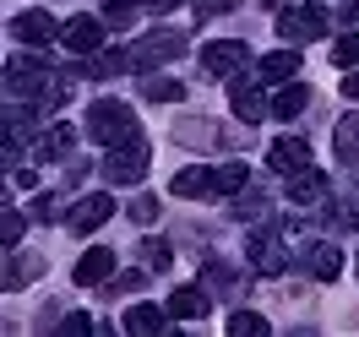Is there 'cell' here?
<instances>
[{
    "instance_id": "obj_1",
    "label": "cell",
    "mask_w": 359,
    "mask_h": 337,
    "mask_svg": "<svg viewBox=\"0 0 359 337\" xmlns=\"http://www.w3.org/2000/svg\"><path fill=\"white\" fill-rule=\"evenodd\" d=\"M88 136H93V142H104V147H120V142H131V136H142V131H136L131 104H120V98H98V104L88 109Z\"/></svg>"
},
{
    "instance_id": "obj_11",
    "label": "cell",
    "mask_w": 359,
    "mask_h": 337,
    "mask_svg": "<svg viewBox=\"0 0 359 337\" xmlns=\"http://www.w3.org/2000/svg\"><path fill=\"white\" fill-rule=\"evenodd\" d=\"M60 44H66L71 55H98V49H104V22H98V17H71V22L60 27Z\"/></svg>"
},
{
    "instance_id": "obj_20",
    "label": "cell",
    "mask_w": 359,
    "mask_h": 337,
    "mask_svg": "<svg viewBox=\"0 0 359 337\" xmlns=\"http://www.w3.org/2000/svg\"><path fill=\"white\" fill-rule=\"evenodd\" d=\"M332 153L337 163H359V114H343L332 125Z\"/></svg>"
},
{
    "instance_id": "obj_2",
    "label": "cell",
    "mask_w": 359,
    "mask_h": 337,
    "mask_svg": "<svg viewBox=\"0 0 359 337\" xmlns=\"http://www.w3.org/2000/svg\"><path fill=\"white\" fill-rule=\"evenodd\" d=\"M98 174L109 185H142L147 180V136H131V142L109 147L104 163H98Z\"/></svg>"
},
{
    "instance_id": "obj_40",
    "label": "cell",
    "mask_w": 359,
    "mask_h": 337,
    "mask_svg": "<svg viewBox=\"0 0 359 337\" xmlns=\"http://www.w3.org/2000/svg\"><path fill=\"white\" fill-rule=\"evenodd\" d=\"M169 6H175V0H169Z\"/></svg>"
},
{
    "instance_id": "obj_7",
    "label": "cell",
    "mask_w": 359,
    "mask_h": 337,
    "mask_svg": "<svg viewBox=\"0 0 359 337\" xmlns=\"http://www.w3.org/2000/svg\"><path fill=\"white\" fill-rule=\"evenodd\" d=\"M245 60H250L245 39H218V44L202 49V71L207 76H234V71H245Z\"/></svg>"
},
{
    "instance_id": "obj_24",
    "label": "cell",
    "mask_w": 359,
    "mask_h": 337,
    "mask_svg": "<svg viewBox=\"0 0 359 337\" xmlns=\"http://www.w3.org/2000/svg\"><path fill=\"white\" fill-rule=\"evenodd\" d=\"M175 196H212V169H180L175 180H169Z\"/></svg>"
},
{
    "instance_id": "obj_4",
    "label": "cell",
    "mask_w": 359,
    "mask_h": 337,
    "mask_svg": "<svg viewBox=\"0 0 359 337\" xmlns=\"http://www.w3.org/2000/svg\"><path fill=\"white\" fill-rule=\"evenodd\" d=\"M327 6H283L278 11V33L289 44H311V39H327Z\"/></svg>"
},
{
    "instance_id": "obj_3",
    "label": "cell",
    "mask_w": 359,
    "mask_h": 337,
    "mask_svg": "<svg viewBox=\"0 0 359 337\" xmlns=\"http://www.w3.org/2000/svg\"><path fill=\"white\" fill-rule=\"evenodd\" d=\"M49 82H55V71H49L44 60H33V55H27V60L17 55V60L6 66V92H11V98H27L33 109H39V98H44Z\"/></svg>"
},
{
    "instance_id": "obj_35",
    "label": "cell",
    "mask_w": 359,
    "mask_h": 337,
    "mask_svg": "<svg viewBox=\"0 0 359 337\" xmlns=\"http://www.w3.org/2000/svg\"><path fill=\"white\" fill-rule=\"evenodd\" d=\"M343 98H354V104H359V66L343 76Z\"/></svg>"
},
{
    "instance_id": "obj_33",
    "label": "cell",
    "mask_w": 359,
    "mask_h": 337,
    "mask_svg": "<svg viewBox=\"0 0 359 337\" xmlns=\"http://www.w3.org/2000/svg\"><path fill=\"white\" fill-rule=\"evenodd\" d=\"M82 332H93L88 315H66V321H60V337H82Z\"/></svg>"
},
{
    "instance_id": "obj_8",
    "label": "cell",
    "mask_w": 359,
    "mask_h": 337,
    "mask_svg": "<svg viewBox=\"0 0 359 337\" xmlns=\"http://www.w3.org/2000/svg\"><path fill=\"white\" fill-rule=\"evenodd\" d=\"M299 267L311 272L316 283H332L337 272H343V250L332 240H311V245H299Z\"/></svg>"
},
{
    "instance_id": "obj_25",
    "label": "cell",
    "mask_w": 359,
    "mask_h": 337,
    "mask_svg": "<svg viewBox=\"0 0 359 337\" xmlns=\"http://www.w3.org/2000/svg\"><path fill=\"white\" fill-rule=\"evenodd\" d=\"M267 315H256V310H234L229 315V337H267Z\"/></svg>"
},
{
    "instance_id": "obj_31",
    "label": "cell",
    "mask_w": 359,
    "mask_h": 337,
    "mask_svg": "<svg viewBox=\"0 0 359 337\" xmlns=\"http://www.w3.org/2000/svg\"><path fill=\"white\" fill-rule=\"evenodd\" d=\"M126 212H131L136 223H153V218H158V202H153V196H136V202L126 207Z\"/></svg>"
},
{
    "instance_id": "obj_15",
    "label": "cell",
    "mask_w": 359,
    "mask_h": 337,
    "mask_svg": "<svg viewBox=\"0 0 359 337\" xmlns=\"http://www.w3.org/2000/svg\"><path fill=\"white\" fill-rule=\"evenodd\" d=\"M207 310H212V294H207L202 283H185V289L169 294V315H175V321H202Z\"/></svg>"
},
{
    "instance_id": "obj_12",
    "label": "cell",
    "mask_w": 359,
    "mask_h": 337,
    "mask_svg": "<svg viewBox=\"0 0 359 337\" xmlns=\"http://www.w3.org/2000/svg\"><path fill=\"white\" fill-rule=\"evenodd\" d=\"M76 153V131L71 125H44V131L33 136V158L39 163H66Z\"/></svg>"
},
{
    "instance_id": "obj_32",
    "label": "cell",
    "mask_w": 359,
    "mask_h": 337,
    "mask_svg": "<svg viewBox=\"0 0 359 337\" xmlns=\"http://www.w3.org/2000/svg\"><path fill=\"white\" fill-rule=\"evenodd\" d=\"M234 6H240V0H196V17H224Z\"/></svg>"
},
{
    "instance_id": "obj_14",
    "label": "cell",
    "mask_w": 359,
    "mask_h": 337,
    "mask_svg": "<svg viewBox=\"0 0 359 337\" xmlns=\"http://www.w3.org/2000/svg\"><path fill=\"white\" fill-rule=\"evenodd\" d=\"M11 33H17L27 49H44L49 39H60V22H55L49 11H22V17L11 22Z\"/></svg>"
},
{
    "instance_id": "obj_30",
    "label": "cell",
    "mask_w": 359,
    "mask_h": 337,
    "mask_svg": "<svg viewBox=\"0 0 359 337\" xmlns=\"http://www.w3.org/2000/svg\"><path fill=\"white\" fill-rule=\"evenodd\" d=\"M33 218H39V223H60V218H66V212H60V196H39V202H33Z\"/></svg>"
},
{
    "instance_id": "obj_19",
    "label": "cell",
    "mask_w": 359,
    "mask_h": 337,
    "mask_svg": "<svg viewBox=\"0 0 359 337\" xmlns=\"http://www.w3.org/2000/svg\"><path fill=\"white\" fill-rule=\"evenodd\" d=\"M262 82H294L299 76V49H272V55H262Z\"/></svg>"
},
{
    "instance_id": "obj_28",
    "label": "cell",
    "mask_w": 359,
    "mask_h": 337,
    "mask_svg": "<svg viewBox=\"0 0 359 337\" xmlns=\"http://www.w3.org/2000/svg\"><path fill=\"white\" fill-rule=\"evenodd\" d=\"M332 66H343V71L359 66V33H343V39L332 44Z\"/></svg>"
},
{
    "instance_id": "obj_38",
    "label": "cell",
    "mask_w": 359,
    "mask_h": 337,
    "mask_svg": "<svg viewBox=\"0 0 359 337\" xmlns=\"http://www.w3.org/2000/svg\"><path fill=\"white\" fill-rule=\"evenodd\" d=\"M262 6H283V0H262Z\"/></svg>"
},
{
    "instance_id": "obj_34",
    "label": "cell",
    "mask_w": 359,
    "mask_h": 337,
    "mask_svg": "<svg viewBox=\"0 0 359 337\" xmlns=\"http://www.w3.org/2000/svg\"><path fill=\"white\" fill-rule=\"evenodd\" d=\"M120 289V294H131V289H142V272H120V277H109V294Z\"/></svg>"
},
{
    "instance_id": "obj_16",
    "label": "cell",
    "mask_w": 359,
    "mask_h": 337,
    "mask_svg": "<svg viewBox=\"0 0 359 337\" xmlns=\"http://www.w3.org/2000/svg\"><path fill=\"white\" fill-rule=\"evenodd\" d=\"M82 289H98V283H109L114 277V250H104V245H93L82 261H76V272H71Z\"/></svg>"
},
{
    "instance_id": "obj_17",
    "label": "cell",
    "mask_w": 359,
    "mask_h": 337,
    "mask_svg": "<svg viewBox=\"0 0 359 337\" xmlns=\"http://www.w3.org/2000/svg\"><path fill=\"white\" fill-rule=\"evenodd\" d=\"M327 196V174L321 169H299V174H289V207H316Z\"/></svg>"
},
{
    "instance_id": "obj_9",
    "label": "cell",
    "mask_w": 359,
    "mask_h": 337,
    "mask_svg": "<svg viewBox=\"0 0 359 337\" xmlns=\"http://www.w3.org/2000/svg\"><path fill=\"white\" fill-rule=\"evenodd\" d=\"M267 163L289 180V174H299V169H311V142L305 136H278L267 147Z\"/></svg>"
},
{
    "instance_id": "obj_27",
    "label": "cell",
    "mask_w": 359,
    "mask_h": 337,
    "mask_svg": "<svg viewBox=\"0 0 359 337\" xmlns=\"http://www.w3.org/2000/svg\"><path fill=\"white\" fill-rule=\"evenodd\" d=\"M39 272H44V261H39V256H33V261H17V256H11V261H6V289L17 294L27 277H39Z\"/></svg>"
},
{
    "instance_id": "obj_5",
    "label": "cell",
    "mask_w": 359,
    "mask_h": 337,
    "mask_svg": "<svg viewBox=\"0 0 359 337\" xmlns=\"http://www.w3.org/2000/svg\"><path fill=\"white\" fill-rule=\"evenodd\" d=\"M175 55H185V33L158 27V33H147V39L131 49V66L136 71H153V66H163V60H175Z\"/></svg>"
},
{
    "instance_id": "obj_18",
    "label": "cell",
    "mask_w": 359,
    "mask_h": 337,
    "mask_svg": "<svg viewBox=\"0 0 359 337\" xmlns=\"http://www.w3.org/2000/svg\"><path fill=\"white\" fill-rule=\"evenodd\" d=\"M169 321H175L169 305H163V310H158V305H131V310H126V332L131 337H153V332H163Z\"/></svg>"
},
{
    "instance_id": "obj_21",
    "label": "cell",
    "mask_w": 359,
    "mask_h": 337,
    "mask_svg": "<svg viewBox=\"0 0 359 337\" xmlns=\"http://www.w3.org/2000/svg\"><path fill=\"white\" fill-rule=\"evenodd\" d=\"M305 104H311V88H305V82H278V92H272V114H278V120H294Z\"/></svg>"
},
{
    "instance_id": "obj_29",
    "label": "cell",
    "mask_w": 359,
    "mask_h": 337,
    "mask_svg": "<svg viewBox=\"0 0 359 337\" xmlns=\"http://www.w3.org/2000/svg\"><path fill=\"white\" fill-rule=\"evenodd\" d=\"M17 240H22V212H17V207H6V212H0V245L17 250Z\"/></svg>"
},
{
    "instance_id": "obj_26",
    "label": "cell",
    "mask_w": 359,
    "mask_h": 337,
    "mask_svg": "<svg viewBox=\"0 0 359 337\" xmlns=\"http://www.w3.org/2000/svg\"><path fill=\"white\" fill-rule=\"evenodd\" d=\"M136 256H142V267H147V272H163L169 261H175V256H169V240H142Z\"/></svg>"
},
{
    "instance_id": "obj_22",
    "label": "cell",
    "mask_w": 359,
    "mask_h": 337,
    "mask_svg": "<svg viewBox=\"0 0 359 337\" xmlns=\"http://www.w3.org/2000/svg\"><path fill=\"white\" fill-rule=\"evenodd\" d=\"M245 185H250L245 163H218V169H212V196H240Z\"/></svg>"
},
{
    "instance_id": "obj_39",
    "label": "cell",
    "mask_w": 359,
    "mask_h": 337,
    "mask_svg": "<svg viewBox=\"0 0 359 337\" xmlns=\"http://www.w3.org/2000/svg\"><path fill=\"white\" fill-rule=\"evenodd\" d=\"M354 272H359V261H354Z\"/></svg>"
},
{
    "instance_id": "obj_6",
    "label": "cell",
    "mask_w": 359,
    "mask_h": 337,
    "mask_svg": "<svg viewBox=\"0 0 359 337\" xmlns=\"http://www.w3.org/2000/svg\"><path fill=\"white\" fill-rule=\"evenodd\" d=\"M283 234H289V228H262V234L250 240V267L262 272V277H283V272H289V250H283Z\"/></svg>"
},
{
    "instance_id": "obj_10",
    "label": "cell",
    "mask_w": 359,
    "mask_h": 337,
    "mask_svg": "<svg viewBox=\"0 0 359 337\" xmlns=\"http://www.w3.org/2000/svg\"><path fill=\"white\" fill-rule=\"evenodd\" d=\"M109 218H114V196L93 191V196H82V202L71 207V234H93V228H104Z\"/></svg>"
},
{
    "instance_id": "obj_13",
    "label": "cell",
    "mask_w": 359,
    "mask_h": 337,
    "mask_svg": "<svg viewBox=\"0 0 359 337\" xmlns=\"http://www.w3.org/2000/svg\"><path fill=\"white\" fill-rule=\"evenodd\" d=\"M229 109L240 114L245 125H256V120H262V114H267L272 104L262 98V88H256V82H245V76H234V82H229Z\"/></svg>"
},
{
    "instance_id": "obj_37",
    "label": "cell",
    "mask_w": 359,
    "mask_h": 337,
    "mask_svg": "<svg viewBox=\"0 0 359 337\" xmlns=\"http://www.w3.org/2000/svg\"><path fill=\"white\" fill-rule=\"evenodd\" d=\"M343 223H348V228H359V196L348 202V212H343Z\"/></svg>"
},
{
    "instance_id": "obj_23",
    "label": "cell",
    "mask_w": 359,
    "mask_h": 337,
    "mask_svg": "<svg viewBox=\"0 0 359 337\" xmlns=\"http://www.w3.org/2000/svg\"><path fill=\"white\" fill-rule=\"evenodd\" d=\"M142 98H147V104H180V98H185V82H175V76H142Z\"/></svg>"
},
{
    "instance_id": "obj_36",
    "label": "cell",
    "mask_w": 359,
    "mask_h": 337,
    "mask_svg": "<svg viewBox=\"0 0 359 337\" xmlns=\"http://www.w3.org/2000/svg\"><path fill=\"white\" fill-rule=\"evenodd\" d=\"M337 17H343V22H359V0H337Z\"/></svg>"
}]
</instances>
